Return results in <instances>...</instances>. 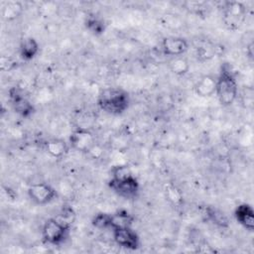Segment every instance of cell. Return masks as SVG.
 <instances>
[{
  "instance_id": "obj_2",
  "label": "cell",
  "mask_w": 254,
  "mask_h": 254,
  "mask_svg": "<svg viewBox=\"0 0 254 254\" xmlns=\"http://www.w3.org/2000/svg\"><path fill=\"white\" fill-rule=\"evenodd\" d=\"M97 106L109 115H121L130 106V95L121 87H105L97 95Z\"/></svg>"
},
{
  "instance_id": "obj_21",
  "label": "cell",
  "mask_w": 254,
  "mask_h": 254,
  "mask_svg": "<svg viewBox=\"0 0 254 254\" xmlns=\"http://www.w3.org/2000/svg\"><path fill=\"white\" fill-rule=\"evenodd\" d=\"M195 55H196L197 60H199L201 62L208 61V60H210L214 56L212 48H210L209 46H205V45L197 47Z\"/></svg>"
},
{
  "instance_id": "obj_6",
  "label": "cell",
  "mask_w": 254,
  "mask_h": 254,
  "mask_svg": "<svg viewBox=\"0 0 254 254\" xmlns=\"http://www.w3.org/2000/svg\"><path fill=\"white\" fill-rule=\"evenodd\" d=\"M27 194L30 200L37 205H47L58 197V190L46 182L31 184L27 189Z\"/></svg>"
},
{
  "instance_id": "obj_15",
  "label": "cell",
  "mask_w": 254,
  "mask_h": 254,
  "mask_svg": "<svg viewBox=\"0 0 254 254\" xmlns=\"http://www.w3.org/2000/svg\"><path fill=\"white\" fill-rule=\"evenodd\" d=\"M204 215H205L206 219L208 221H210V223H212L213 225H215L218 228L226 229L230 225L229 218L225 214V212L215 206H211V205L205 206Z\"/></svg>"
},
{
  "instance_id": "obj_16",
  "label": "cell",
  "mask_w": 254,
  "mask_h": 254,
  "mask_svg": "<svg viewBox=\"0 0 254 254\" xmlns=\"http://www.w3.org/2000/svg\"><path fill=\"white\" fill-rule=\"evenodd\" d=\"M168 65L171 72L177 76H185L190 68V62L185 56L171 58Z\"/></svg>"
},
{
  "instance_id": "obj_17",
  "label": "cell",
  "mask_w": 254,
  "mask_h": 254,
  "mask_svg": "<svg viewBox=\"0 0 254 254\" xmlns=\"http://www.w3.org/2000/svg\"><path fill=\"white\" fill-rule=\"evenodd\" d=\"M24 11L23 4L19 1H7L2 6L1 15L6 21H13L20 17Z\"/></svg>"
},
{
  "instance_id": "obj_1",
  "label": "cell",
  "mask_w": 254,
  "mask_h": 254,
  "mask_svg": "<svg viewBox=\"0 0 254 254\" xmlns=\"http://www.w3.org/2000/svg\"><path fill=\"white\" fill-rule=\"evenodd\" d=\"M239 89L236 76L231 69V66L224 63L216 75L215 95L218 102L223 107L231 106L238 98Z\"/></svg>"
},
{
  "instance_id": "obj_23",
  "label": "cell",
  "mask_w": 254,
  "mask_h": 254,
  "mask_svg": "<svg viewBox=\"0 0 254 254\" xmlns=\"http://www.w3.org/2000/svg\"><path fill=\"white\" fill-rule=\"evenodd\" d=\"M166 196L169 200H171L175 204H178L179 201H181V199H182V195H181L180 191L174 186H168L167 187Z\"/></svg>"
},
{
  "instance_id": "obj_14",
  "label": "cell",
  "mask_w": 254,
  "mask_h": 254,
  "mask_svg": "<svg viewBox=\"0 0 254 254\" xmlns=\"http://www.w3.org/2000/svg\"><path fill=\"white\" fill-rule=\"evenodd\" d=\"M68 141L66 142L61 138H51L45 142L46 152L55 159H61L64 157L70 150Z\"/></svg>"
},
{
  "instance_id": "obj_4",
  "label": "cell",
  "mask_w": 254,
  "mask_h": 254,
  "mask_svg": "<svg viewBox=\"0 0 254 254\" xmlns=\"http://www.w3.org/2000/svg\"><path fill=\"white\" fill-rule=\"evenodd\" d=\"M247 6L240 1H226L222 4L221 15L224 26L231 31L239 30L246 21Z\"/></svg>"
},
{
  "instance_id": "obj_13",
  "label": "cell",
  "mask_w": 254,
  "mask_h": 254,
  "mask_svg": "<svg viewBox=\"0 0 254 254\" xmlns=\"http://www.w3.org/2000/svg\"><path fill=\"white\" fill-rule=\"evenodd\" d=\"M216 76L212 74H204L194 83L193 90L196 95L203 98H208L215 95Z\"/></svg>"
},
{
  "instance_id": "obj_18",
  "label": "cell",
  "mask_w": 254,
  "mask_h": 254,
  "mask_svg": "<svg viewBox=\"0 0 254 254\" xmlns=\"http://www.w3.org/2000/svg\"><path fill=\"white\" fill-rule=\"evenodd\" d=\"M84 26L85 29L94 36L102 35L106 29V24L103 19L94 14L86 16L84 20Z\"/></svg>"
},
{
  "instance_id": "obj_10",
  "label": "cell",
  "mask_w": 254,
  "mask_h": 254,
  "mask_svg": "<svg viewBox=\"0 0 254 254\" xmlns=\"http://www.w3.org/2000/svg\"><path fill=\"white\" fill-rule=\"evenodd\" d=\"M190 49L189 41L181 36H167L161 42V51L163 55L175 58L185 56Z\"/></svg>"
},
{
  "instance_id": "obj_9",
  "label": "cell",
  "mask_w": 254,
  "mask_h": 254,
  "mask_svg": "<svg viewBox=\"0 0 254 254\" xmlns=\"http://www.w3.org/2000/svg\"><path fill=\"white\" fill-rule=\"evenodd\" d=\"M111 231L113 240L119 247L127 250H137L140 247V236L132 226L114 228Z\"/></svg>"
},
{
  "instance_id": "obj_8",
  "label": "cell",
  "mask_w": 254,
  "mask_h": 254,
  "mask_svg": "<svg viewBox=\"0 0 254 254\" xmlns=\"http://www.w3.org/2000/svg\"><path fill=\"white\" fill-rule=\"evenodd\" d=\"M8 94L10 104L13 110L19 116L23 118H29L35 113V105L20 87H11Z\"/></svg>"
},
{
  "instance_id": "obj_11",
  "label": "cell",
  "mask_w": 254,
  "mask_h": 254,
  "mask_svg": "<svg viewBox=\"0 0 254 254\" xmlns=\"http://www.w3.org/2000/svg\"><path fill=\"white\" fill-rule=\"evenodd\" d=\"M233 216L236 222L241 225L244 229L249 232H253L254 230V210L251 204L247 202L239 203L234 211Z\"/></svg>"
},
{
  "instance_id": "obj_22",
  "label": "cell",
  "mask_w": 254,
  "mask_h": 254,
  "mask_svg": "<svg viewBox=\"0 0 254 254\" xmlns=\"http://www.w3.org/2000/svg\"><path fill=\"white\" fill-rule=\"evenodd\" d=\"M59 214L60 215L57 216L59 219H61L64 222H66V223L71 225V223H72V221L74 219V215H75L71 206H69V205L63 206V208H62V210L60 211Z\"/></svg>"
},
{
  "instance_id": "obj_3",
  "label": "cell",
  "mask_w": 254,
  "mask_h": 254,
  "mask_svg": "<svg viewBox=\"0 0 254 254\" xmlns=\"http://www.w3.org/2000/svg\"><path fill=\"white\" fill-rule=\"evenodd\" d=\"M70 230L71 225L58 217L48 218L42 226V240L48 245L60 246L68 239Z\"/></svg>"
},
{
  "instance_id": "obj_12",
  "label": "cell",
  "mask_w": 254,
  "mask_h": 254,
  "mask_svg": "<svg viewBox=\"0 0 254 254\" xmlns=\"http://www.w3.org/2000/svg\"><path fill=\"white\" fill-rule=\"evenodd\" d=\"M19 56L25 62L34 60L40 53V44L38 40L32 36L24 37L19 44Z\"/></svg>"
},
{
  "instance_id": "obj_20",
  "label": "cell",
  "mask_w": 254,
  "mask_h": 254,
  "mask_svg": "<svg viewBox=\"0 0 254 254\" xmlns=\"http://www.w3.org/2000/svg\"><path fill=\"white\" fill-rule=\"evenodd\" d=\"M91 224L100 230L111 229V213L98 212L91 219Z\"/></svg>"
},
{
  "instance_id": "obj_19",
  "label": "cell",
  "mask_w": 254,
  "mask_h": 254,
  "mask_svg": "<svg viewBox=\"0 0 254 254\" xmlns=\"http://www.w3.org/2000/svg\"><path fill=\"white\" fill-rule=\"evenodd\" d=\"M133 222V215L125 209H120L111 213V230L119 227L132 226Z\"/></svg>"
},
{
  "instance_id": "obj_5",
  "label": "cell",
  "mask_w": 254,
  "mask_h": 254,
  "mask_svg": "<svg viewBox=\"0 0 254 254\" xmlns=\"http://www.w3.org/2000/svg\"><path fill=\"white\" fill-rule=\"evenodd\" d=\"M108 188L114 193L125 199L137 197L140 191L139 181L132 172L124 176H111L108 181Z\"/></svg>"
},
{
  "instance_id": "obj_7",
  "label": "cell",
  "mask_w": 254,
  "mask_h": 254,
  "mask_svg": "<svg viewBox=\"0 0 254 254\" xmlns=\"http://www.w3.org/2000/svg\"><path fill=\"white\" fill-rule=\"evenodd\" d=\"M68 143L71 149L88 154L96 146L95 134L90 129L79 126L70 133Z\"/></svg>"
}]
</instances>
